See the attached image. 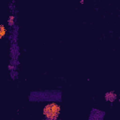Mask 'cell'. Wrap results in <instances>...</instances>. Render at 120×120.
<instances>
[{"instance_id": "obj_1", "label": "cell", "mask_w": 120, "mask_h": 120, "mask_svg": "<svg viewBox=\"0 0 120 120\" xmlns=\"http://www.w3.org/2000/svg\"><path fill=\"white\" fill-rule=\"evenodd\" d=\"M43 113L46 118L50 120H55L60 113V107L56 103H50L43 109Z\"/></svg>"}, {"instance_id": "obj_3", "label": "cell", "mask_w": 120, "mask_h": 120, "mask_svg": "<svg viewBox=\"0 0 120 120\" xmlns=\"http://www.w3.org/2000/svg\"><path fill=\"white\" fill-rule=\"evenodd\" d=\"M5 34H6V29H5L4 25H1V27H0V38H3L5 36Z\"/></svg>"}, {"instance_id": "obj_4", "label": "cell", "mask_w": 120, "mask_h": 120, "mask_svg": "<svg viewBox=\"0 0 120 120\" xmlns=\"http://www.w3.org/2000/svg\"><path fill=\"white\" fill-rule=\"evenodd\" d=\"M14 23V16H10L9 17V20H8V24L9 25H12Z\"/></svg>"}, {"instance_id": "obj_2", "label": "cell", "mask_w": 120, "mask_h": 120, "mask_svg": "<svg viewBox=\"0 0 120 120\" xmlns=\"http://www.w3.org/2000/svg\"><path fill=\"white\" fill-rule=\"evenodd\" d=\"M105 98L106 100H109V101H113L115 98H116V95L112 92H109L105 95Z\"/></svg>"}]
</instances>
